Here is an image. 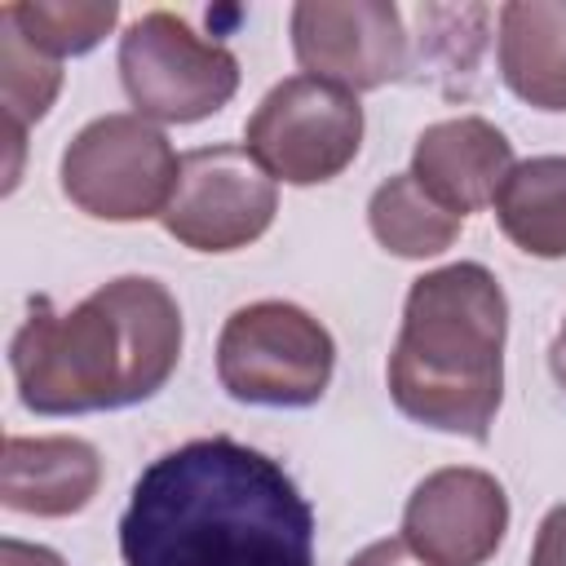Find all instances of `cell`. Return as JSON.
<instances>
[{"label": "cell", "mask_w": 566, "mask_h": 566, "mask_svg": "<svg viewBox=\"0 0 566 566\" xmlns=\"http://www.w3.org/2000/svg\"><path fill=\"white\" fill-rule=\"evenodd\" d=\"M124 566H314V509L279 460L226 433L142 469L119 517Z\"/></svg>", "instance_id": "1"}, {"label": "cell", "mask_w": 566, "mask_h": 566, "mask_svg": "<svg viewBox=\"0 0 566 566\" xmlns=\"http://www.w3.org/2000/svg\"><path fill=\"white\" fill-rule=\"evenodd\" d=\"M181 358V310L159 279L124 274L75 310L44 296L9 345L13 385L35 416L115 411L155 398Z\"/></svg>", "instance_id": "2"}, {"label": "cell", "mask_w": 566, "mask_h": 566, "mask_svg": "<svg viewBox=\"0 0 566 566\" xmlns=\"http://www.w3.org/2000/svg\"><path fill=\"white\" fill-rule=\"evenodd\" d=\"M504 336L509 301L486 265L455 261L420 274L385 371L394 407L416 424L486 442L504 398Z\"/></svg>", "instance_id": "3"}, {"label": "cell", "mask_w": 566, "mask_h": 566, "mask_svg": "<svg viewBox=\"0 0 566 566\" xmlns=\"http://www.w3.org/2000/svg\"><path fill=\"white\" fill-rule=\"evenodd\" d=\"M332 367V332L292 301H252L217 336V380L234 402L310 407L327 394Z\"/></svg>", "instance_id": "4"}, {"label": "cell", "mask_w": 566, "mask_h": 566, "mask_svg": "<svg viewBox=\"0 0 566 566\" xmlns=\"http://www.w3.org/2000/svg\"><path fill=\"white\" fill-rule=\"evenodd\" d=\"M119 80L142 119L195 124L239 93V57L186 18L150 9L119 35Z\"/></svg>", "instance_id": "5"}, {"label": "cell", "mask_w": 566, "mask_h": 566, "mask_svg": "<svg viewBox=\"0 0 566 566\" xmlns=\"http://www.w3.org/2000/svg\"><path fill=\"white\" fill-rule=\"evenodd\" d=\"M181 159L172 142L142 115H102L62 150V195L97 221L164 217Z\"/></svg>", "instance_id": "6"}, {"label": "cell", "mask_w": 566, "mask_h": 566, "mask_svg": "<svg viewBox=\"0 0 566 566\" xmlns=\"http://www.w3.org/2000/svg\"><path fill=\"white\" fill-rule=\"evenodd\" d=\"M363 146V106L358 93L287 75L274 84L243 128V150L287 186H323L340 177Z\"/></svg>", "instance_id": "7"}, {"label": "cell", "mask_w": 566, "mask_h": 566, "mask_svg": "<svg viewBox=\"0 0 566 566\" xmlns=\"http://www.w3.org/2000/svg\"><path fill=\"white\" fill-rule=\"evenodd\" d=\"M279 212L274 177L243 146H199L181 155L164 230L190 252H239L256 243Z\"/></svg>", "instance_id": "8"}, {"label": "cell", "mask_w": 566, "mask_h": 566, "mask_svg": "<svg viewBox=\"0 0 566 566\" xmlns=\"http://www.w3.org/2000/svg\"><path fill=\"white\" fill-rule=\"evenodd\" d=\"M292 53L305 75L367 93L411 71V35L389 0H301L292 9Z\"/></svg>", "instance_id": "9"}, {"label": "cell", "mask_w": 566, "mask_h": 566, "mask_svg": "<svg viewBox=\"0 0 566 566\" xmlns=\"http://www.w3.org/2000/svg\"><path fill=\"white\" fill-rule=\"evenodd\" d=\"M509 531V495L486 469H438L429 473L407 509L402 539L429 566H486Z\"/></svg>", "instance_id": "10"}, {"label": "cell", "mask_w": 566, "mask_h": 566, "mask_svg": "<svg viewBox=\"0 0 566 566\" xmlns=\"http://www.w3.org/2000/svg\"><path fill=\"white\" fill-rule=\"evenodd\" d=\"M509 172H513V142L482 115H455L429 124L411 146L416 186L455 217L495 203Z\"/></svg>", "instance_id": "11"}, {"label": "cell", "mask_w": 566, "mask_h": 566, "mask_svg": "<svg viewBox=\"0 0 566 566\" xmlns=\"http://www.w3.org/2000/svg\"><path fill=\"white\" fill-rule=\"evenodd\" d=\"M102 486V455L84 438H4L0 460V500L9 513L31 517H71L93 504Z\"/></svg>", "instance_id": "12"}, {"label": "cell", "mask_w": 566, "mask_h": 566, "mask_svg": "<svg viewBox=\"0 0 566 566\" xmlns=\"http://www.w3.org/2000/svg\"><path fill=\"white\" fill-rule=\"evenodd\" d=\"M500 75L535 111H566V0L500 9Z\"/></svg>", "instance_id": "13"}, {"label": "cell", "mask_w": 566, "mask_h": 566, "mask_svg": "<svg viewBox=\"0 0 566 566\" xmlns=\"http://www.w3.org/2000/svg\"><path fill=\"white\" fill-rule=\"evenodd\" d=\"M495 221L513 248L539 261L566 256V155L513 164L495 195Z\"/></svg>", "instance_id": "14"}, {"label": "cell", "mask_w": 566, "mask_h": 566, "mask_svg": "<svg viewBox=\"0 0 566 566\" xmlns=\"http://www.w3.org/2000/svg\"><path fill=\"white\" fill-rule=\"evenodd\" d=\"M367 226L376 234V243L402 261H424V256H438L447 252L460 230H464V217L447 212L442 203H433L411 172H394L385 177L371 199H367Z\"/></svg>", "instance_id": "15"}, {"label": "cell", "mask_w": 566, "mask_h": 566, "mask_svg": "<svg viewBox=\"0 0 566 566\" xmlns=\"http://www.w3.org/2000/svg\"><path fill=\"white\" fill-rule=\"evenodd\" d=\"M62 88V66L57 57L40 53L18 22L0 9V102H4V124H9V142H13V172L9 186L18 181V155H22V133L27 124L44 119L53 97Z\"/></svg>", "instance_id": "16"}, {"label": "cell", "mask_w": 566, "mask_h": 566, "mask_svg": "<svg viewBox=\"0 0 566 566\" xmlns=\"http://www.w3.org/2000/svg\"><path fill=\"white\" fill-rule=\"evenodd\" d=\"M4 13L49 57L88 53L119 22L115 0H18V4H4Z\"/></svg>", "instance_id": "17"}, {"label": "cell", "mask_w": 566, "mask_h": 566, "mask_svg": "<svg viewBox=\"0 0 566 566\" xmlns=\"http://www.w3.org/2000/svg\"><path fill=\"white\" fill-rule=\"evenodd\" d=\"M531 566H566V504H553L535 531Z\"/></svg>", "instance_id": "18"}, {"label": "cell", "mask_w": 566, "mask_h": 566, "mask_svg": "<svg viewBox=\"0 0 566 566\" xmlns=\"http://www.w3.org/2000/svg\"><path fill=\"white\" fill-rule=\"evenodd\" d=\"M349 566H429V562H424L402 535H389V539H376V544H367L363 553H354Z\"/></svg>", "instance_id": "19"}, {"label": "cell", "mask_w": 566, "mask_h": 566, "mask_svg": "<svg viewBox=\"0 0 566 566\" xmlns=\"http://www.w3.org/2000/svg\"><path fill=\"white\" fill-rule=\"evenodd\" d=\"M0 566H66V562L44 544H27V539L4 535L0 539Z\"/></svg>", "instance_id": "20"}, {"label": "cell", "mask_w": 566, "mask_h": 566, "mask_svg": "<svg viewBox=\"0 0 566 566\" xmlns=\"http://www.w3.org/2000/svg\"><path fill=\"white\" fill-rule=\"evenodd\" d=\"M548 367H553V380H557L562 394H566V318H562V327H557V336H553V345H548Z\"/></svg>", "instance_id": "21"}]
</instances>
